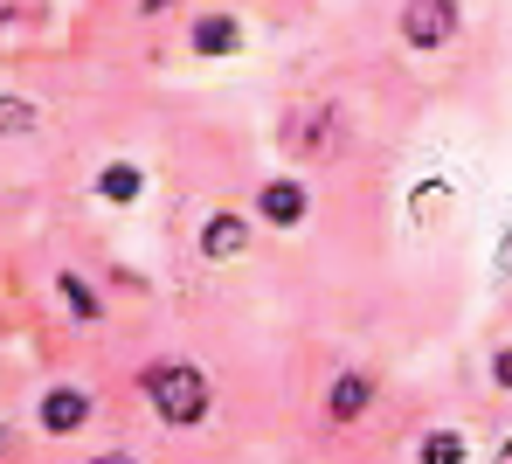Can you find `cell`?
<instances>
[{
  "mask_svg": "<svg viewBox=\"0 0 512 464\" xmlns=\"http://www.w3.org/2000/svg\"><path fill=\"white\" fill-rule=\"evenodd\" d=\"M125 395L146 409V423H153L160 437H173V444L208 437V430H215V409H222L215 368H208L201 354H187V347H153V354H139V361L125 368Z\"/></svg>",
  "mask_w": 512,
  "mask_h": 464,
  "instance_id": "6da1fadb",
  "label": "cell"
},
{
  "mask_svg": "<svg viewBox=\"0 0 512 464\" xmlns=\"http://www.w3.org/2000/svg\"><path fill=\"white\" fill-rule=\"evenodd\" d=\"M104 430H118L111 423V388L90 381V374H49L28 402V437L49 444V451H70V444L104 437Z\"/></svg>",
  "mask_w": 512,
  "mask_h": 464,
  "instance_id": "7a4b0ae2",
  "label": "cell"
},
{
  "mask_svg": "<svg viewBox=\"0 0 512 464\" xmlns=\"http://www.w3.org/2000/svg\"><path fill=\"white\" fill-rule=\"evenodd\" d=\"M277 146L298 167H333V160H346V146H353V111H346L340 97H298L277 118Z\"/></svg>",
  "mask_w": 512,
  "mask_h": 464,
  "instance_id": "3957f363",
  "label": "cell"
},
{
  "mask_svg": "<svg viewBox=\"0 0 512 464\" xmlns=\"http://www.w3.org/2000/svg\"><path fill=\"white\" fill-rule=\"evenodd\" d=\"M381 402H388V374L367 368V361H340V368L319 381V423L326 430H367L374 416H381Z\"/></svg>",
  "mask_w": 512,
  "mask_h": 464,
  "instance_id": "277c9868",
  "label": "cell"
},
{
  "mask_svg": "<svg viewBox=\"0 0 512 464\" xmlns=\"http://www.w3.org/2000/svg\"><path fill=\"white\" fill-rule=\"evenodd\" d=\"M395 42L409 56H450L464 42V0H402L395 7Z\"/></svg>",
  "mask_w": 512,
  "mask_h": 464,
  "instance_id": "5b68a950",
  "label": "cell"
},
{
  "mask_svg": "<svg viewBox=\"0 0 512 464\" xmlns=\"http://www.w3.org/2000/svg\"><path fill=\"white\" fill-rule=\"evenodd\" d=\"M250 215H256V229H270V236H298L319 215V194H312L305 174H263L250 187Z\"/></svg>",
  "mask_w": 512,
  "mask_h": 464,
  "instance_id": "8992f818",
  "label": "cell"
},
{
  "mask_svg": "<svg viewBox=\"0 0 512 464\" xmlns=\"http://www.w3.org/2000/svg\"><path fill=\"white\" fill-rule=\"evenodd\" d=\"M256 250V215H250V201L243 208H208V215H194V257L208 264V271H222V264H243Z\"/></svg>",
  "mask_w": 512,
  "mask_h": 464,
  "instance_id": "52a82bcc",
  "label": "cell"
},
{
  "mask_svg": "<svg viewBox=\"0 0 512 464\" xmlns=\"http://www.w3.org/2000/svg\"><path fill=\"white\" fill-rule=\"evenodd\" d=\"M49 291H56V305H63V319H70L77 333H111V326H118L111 291H104V278H97V271L56 264V271H49Z\"/></svg>",
  "mask_w": 512,
  "mask_h": 464,
  "instance_id": "ba28073f",
  "label": "cell"
},
{
  "mask_svg": "<svg viewBox=\"0 0 512 464\" xmlns=\"http://www.w3.org/2000/svg\"><path fill=\"white\" fill-rule=\"evenodd\" d=\"M180 49L201 56V63H229V56L250 49V28H243V14H229V7H187V21H180Z\"/></svg>",
  "mask_w": 512,
  "mask_h": 464,
  "instance_id": "9c48e42d",
  "label": "cell"
},
{
  "mask_svg": "<svg viewBox=\"0 0 512 464\" xmlns=\"http://www.w3.org/2000/svg\"><path fill=\"white\" fill-rule=\"evenodd\" d=\"M409 464H471V430L464 423H429V430H416Z\"/></svg>",
  "mask_w": 512,
  "mask_h": 464,
  "instance_id": "30bf717a",
  "label": "cell"
},
{
  "mask_svg": "<svg viewBox=\"0 0 512 464\" xmlns=\"http://www.w3.org/2000/svg\"><path fill=\"white\" fill-rule=\"evenodd\" d=\"M139 194H146V167L139 160H104L97 167V201L104 208H139Z\"/></svg>",
  "mask_w": 512,
  "mask_h": 464,
  "instance_id": "8fae6325",
  "label": "cell"
},
{
  "mask_svg": "<svg viewBox=\"0 0 512 464\" xmlns=\"http://www.w3.org/2000/svg\"><path fill=\"white\" fill-rule=\"evenodd\" d=\"M49 125V104L35 91H0V139H35Z\"/></svg>",
  "mask_w": 512,
  "mask_h": 464,
  "instance_id": "7c38bea8",
  "label": "cell"
},
{
  "mask_svg": "<svg viewBox=\"0 0 512 464\" xmlns=\"http://www.w3.org/2000/svg\"><path fill=\"white\" fill-rule=\"evenodd\" d=\"M70 464H153V451H146V444H132L125 430H104V444H90V451H77Z\"/></svg>",
  "mask_w": 512,
  "mask_h": 464,
  "instance_id": "4fadbf2b",
  "label": "cell"
},
{
  "mask_svg": "<svg viewBox=\"0 0 512 464\" xmlns=\"http://www.w3.org/2000/svg\"><path fill=\"white\" fill-rule=\"evenodd\" d=\"M485 388H492L499 402H512V333H499V340L485 347Z\"/></svg>",
  "mask_w": 512,
  "mask_h": 464,
  "instance_id": "5bb4252c",
  "label": "cell"
},
{
  "mask_svg": "<svg viewBox=\"0 0 512 464\" xmlns=\"http://www.w3.org/2000/svg\"><path fill=\"white\" fill-rule=\"evenodd\" d=\"M492 271H499V284H512V222L499 229V243H492Z\"/></svg>",
  "mask_w": 512,
  "mask_h": 464,
  "instance_id": "9a60e30c",
  "label": "cell"
},
{
  "mask_svg": "<svg viewBox=\"0 0 512 464\" xmlns=\"http://www.w3.org/2000/svg\"><path fill=\"white\" fill-rule=\"evenodd\" d=\"M180 7H194V0H139V21H160V14H180Z\"/></svg>",
  "mask_w": 512,
  "mask_h": 464,
  "instance_id": "2e32d148",
  "label": "cell"
},
{
  "mask_svg": "<svg viewBox=\"0 0 512 464\" xmlns=\"http://www.w3.org/2000/svg\"><path fill=\"white\" fill-rule=\"evenodd\" d=\"M492 464H512V430L499 437V444H492Z\"/></svg>",
  "mask_w": 512,
  "mask_h": 464,
  "instance_id": "e0dca14e",
  "label": "cell"
}]
</instances>
